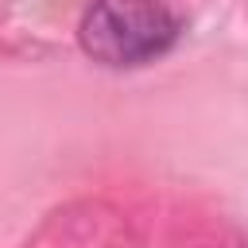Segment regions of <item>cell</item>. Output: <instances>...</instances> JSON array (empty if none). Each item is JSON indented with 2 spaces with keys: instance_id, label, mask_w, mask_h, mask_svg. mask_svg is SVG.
<instances>
[{
  "instance_id": "obj_1",
  "label": "cell",
  "mask_w": 248,
  "mask_h": 248,
  "mask_svg": "<svg viewBox=\"0 0 248 248\" xmlns=\"http://www.w3.org/2000/svg\"><path fill=\"white\" fill-rule=\"evenodd\" d=\"M178 19L163 0H93L81 16V46L105 66H143L167 54Z\"/></svg>"
}]
</instances>
